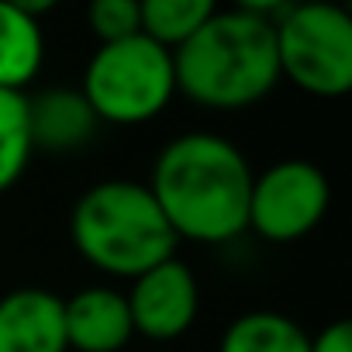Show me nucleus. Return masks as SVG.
I'll list each match as a JSON object with an SVG mask.
<instances>
[{"instance_id":"obj_12","label":"nucleus","mask_w":352,"mask_h":352,"mask_svg":"<svg viewBox=\"0 0 352 352\" xmlns=\"http://www.w3.org/2000/svg\"><path fill=\"white\" fill-rule=\"evenodd\" d=\"M218 352H311V335L287 314L249 311L225 328Z\"/></svg>"},{"instance_id":"obj_1","label":"nucleus","mask_w":352,"mask_h":352,"mask_svg":"<svg viewBox=\"0 0 352 352\" xmlns=\"http://www.w3.org/2000/svg\"><path fill=\"white\" fill-rule=\"evenodd\" d=\"M176 239L232 242L249 228L252 166L214 131H187L162 145L145 184Z\"/></svg>"},{"instance_id":"obj_15","label":"nucleus","mask_w":352,"mask_h":352,"mask_svg":"<svg viewBox=\"0 0 352 352\" xmlns=\"http://www.w3.org/2000/svg\"><path fill=\"white\" fill-rule=\"evenodd\" d=\"M87 21H90V32L97 35L100 45L142 35V18H138L135 0H94Z\"/></svg>"},{"instance_id":"obj_13","label":"nucleus","mask_w":352,"mask_h":352,"mask_svg":"<svg viewBox=\"0 0 352 352\" xmlns=\"http://www.w3.org/2000/svg\"><path fill=\"white\" fill-rule=\"evenodd\" d=\"M214 11L218 8L211 0H145V4H138L142 35L176 52Z\"/></svg>"},{"instance_id":"obj_8","label":"nucleus","mask_w":352,"mask_h":352,"mask_svg":"<svg viewBox=\"0 0 352 352\" xmlns=\"http://www.w3.org/2000/svg\"><path fill=\"white\" fill-rule=\"evenodd\" d=\"M0 352H69L63 297L38 287L0 297Z\"/></svg>"},{"instance_id":"obj_11","label":"nucleus","mask_w":352,"mask_h":352,"mask_svg":"<svg viewBox=\"0 0 352 352\" xmlns=\"http://www.w3.org/2000/svg\"><path fill=\"white\" fill-rule=\"evenodd\" d=\"M45 63L42 21L21 11L18 0H0V90H18L38 76Z\"/></svg>"},{"instance_id":"obj_16","label":"nucleus","mask_w":352,"mask_h":352,"mask_svg":"<svg viewBox=\"0 0 352 352\" xmlns=\"http://www.w3.org/2000/svg\"><path fill=\"white\" fill-rule=\"evenodd\" d=\"M311 352H352V324L331 321L311 338Z\"/></svg>"},{"instance_id":"obj_4","label":"nucleus","mask_w":352,"mask_h":352,"mask_svg":"<svg viewBox=\"0 0 352 352\" xmlns=\"http://www.w3.org/2000/svg\"><path fill=\"white\" fill-rule=\"evenodd\" d=\"M83 100L107 124H145L176 94L173 52L145 35L97 45L83 69Z\"/></svg>"},{"instance_id":"obj_10","label":"nucleus","mask_w":352,"mask_h":352,"mask_svg":"<svg viewBox=\"0 0 352 352\" xmlns=\"http://www.w3.org/2000/svg\"><path fill=\"white\" fill-rule=\"evenodd\" d=\"M97 114L80 90H45L28 97V135L32 148L45 152H76L97 131Z\"/></svg>"},{"instance_id":"obj_3","label":"nucleus","mask_w":352,"mask_h":352,"mask_svg":"<svg viewBox=\"0 0 352 352\" xmlns=\"http://www.w3.org/2000/svg\"><path fill=\"white\" fill-rule=\"evenodd\" d=\"M69 235L76 252L111 276H142L176 256V239L145 184H94L73 208Z\"/></svg>"},{"instance_id":"obj_14","label":"nucleus","mask_w":352,"mask_h":352,"mask_svg":"<svg viewBox=\"0 0 352 352\" xmlns=\"http://www.w3.org/2000/svg\"><path fill=\"white\" fill-rule=\"evenodd\" d=\"M32 152L28 97L18 90H0V194L21 180Z\"/></svg>"},{"instance_id":"obj_2","label":"nucleus","mask_w":352,"mask_h":352,"mask_svg":"<svg viewBox=\"0 0 352 352\" xmlns=\"http://www.w3.org/2000/svg\"><path fill=\"white\" fill-rule=\"evenodd\" d=\"M176 90L211 111L259 104L280 83L273 21L242 8L214 11L173 52Z\"/></svg>"},{"instance_id":"obj_6","label":"nucleus","mask_w":352,"mask_h":352,"mask_svg":"<svg viewBox=\"0 0 352 352\" xmlns=\"http://www.w3.org/2000/svg\"><path fill=\"white\" fill-rule=\"evenodd\" d=\"M328 204L331 184L321 166L307 159H283L252 176L249 228L266 242H297L324 221Z\"/></svg>"},{"instance_id":"obj_7","label":"nucleus","mask_w":352,"mask_h":352,"mask_svg":"<svg viewBox=\"0 0 352 352\" xmlns=\"http://www.w3.org/2000/svg\"><path fill=\"white\" fill-rule=\"evenodd\" d=\"M124 300L135 335L152 342H173L187 335L201 311V290L194 270L176 256L135 276L131 294H124Z\"/></svg>"},{"instance_id":"obj_9","label":"nucleus","mask_w":352,"mask_h":352,"mask_svg":"<svg viewBox=\"0 0 352 352\" xmlns=\"http://www.w3.org/2000/svg\"><path fill=\"white\" fill-rule=\"evenodd\" d=\"M66 345L76 352H118L131 342V314L124 294L111 287H87L63 300Z\"/></svg>"},{"instance_id":"obj_5","label":"nucleus","mask_w":352,"mask_h":352,"mask_svg":"<svg viewBox=\"0 0 352 352\" xmlns=\"http://www.w3.org/2000/svg\"><path fill=\"white\" fill-rule=\"evenodd\" d=\"M280 76L311 97L352 90V21L335 4H287L273 21Z\"/></svg>"}]
</instances>
